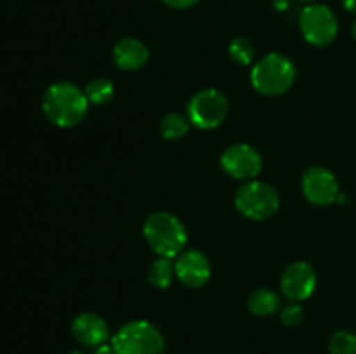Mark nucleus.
<instances>
[{"instance_id":"obj_25","label":"nucleus","mask_w":356,"mask_h":354,"mask_svg":"<svg viewBox=\"0 0 356 354\" xmlns=\"http://www.w3.org/2000/svg\"><path fill=\"white\" fill-rule=\"evenodd\" d=\"M68 354H86V353H82V351H72V353H68Z\"/></svg>"},{"instance_id":"obj_15","label":"nucleus","mask_w":356,"mask_h":354,"mask_svg":"<svg viewBox=\"0 0 356 354\" xmlns=\"http://www.w3.org/2000/svg\"><path fill=\"white\" fill-rule=\"evenodd\" d=\"M174 276H176V267H174L172 260L167 259V257H159V259L149 266L148 280L153 287L169 288Z\"/></svg>"},{"instance_id":"obj_3","label":"nucleus","mask_w":356,"mask_h":354,"mask_svg":"<svg viewBox=\"0 0 356 354\" xmlns=\"http://www.w3.org/2000/svg\"><path fill=\"white\" fill-rule=\"evenodd\" d=\"M250 80L257 92L264 96H280L294 83L296 66L285 56L271 52L254 65Z\"/></svg>"},{"instance_id":"obj_27","label":"nucleus","mask_w":356,"mask_h":354,"mask_svg":"<svg viewBox=\"0 0 356 354\" xmlns=\"http://www.w3.org/2000/svg\"><path fill=\"white\" fill-rule=\"evenodd\" d=\"M299 2H306V3H312V2H315V0H299Z\"/></svg>"},{"instance_id":"obj_1","label":"nucleus","mask_w":356,"mask_h":354,"mask_svg":"<svg viewBox=\"0 0 356 354\" xmlns=\"http://www.w3.org/2000/svg\"><path fill=\"white\" fill-rule=\"evenodd\" d=\"M42 110L49 121L63 128L79 125L89 111V99L82 89L70 82L49 87L42 99Z\"/></svg>"},{"instance_id":"obj_24","label":"nucleus","mask_w":356,"mask_h":354,"mask_svg":"<svg viewBox=\"0 0 356 354\" xmlns=\"http://www.w3.org/2000/svg\"><path fill=\"white\" fill-rule=\"evenodd\" d=\"M291 6V0H275V9L277 10H285Z\"/></svg>"},{"instance_id":"obj_23","label":"nucleus","mask_w":356,"mask_h":354,"mask_svg":"<svg viewBox=\"0 0 356 354\" xmlns=\"http://www.w3.org/2000/svg\"><path fill=\"white\" fill-rule=\"evenodd\" d=\"M343 6L348 12L356 14V0H343Z\"/></svg>"},{"instance_id":"obj_5","label":"nucleus","mask_w":356,"mask_h":354,"mask_svg":"<svg viewBox=\"0 0 356 354\" xmlns=\"http://www.w3.org/2000/svg\"><path fill=\"white\" fill-rule=\"evenodd\" d=\"M235 205L242 215L252 221H264L271 217L280 207V198L273 186L261 180H249L235 196Z\"/></svg>"},{"instance_id":"obj_14","label":"nucleus","mask_w":356,"mask_h":354,"mask_svg":"<svg viewBox=\"0 0 356 354\" xmlns=\"http://www.w3.org/2000/svg\"><path fill=\"white\" fill-rule=\"evenodd\" d=\"M247 305L252 314L259 316V318H268L280 307V297L277 292L270 290V288H257L250 294Z\"/></svg>"},{"instance_id":"obj_2","label":"nucleus","mask_w":356,"mask_h":354,"mask_svg":"<svg viewBox=\"0 0 356 354\" xmlns=\"http://www.w3.org/2000/svg\"><path fill=\"white\" fill-rule=\"evenodd\" d=\"M143 233L148 245L160 257H177L188 243V233L183 222L169 212H155L143 226Z\"/></svg>"},{"instance_id":"obj_9","label":"nucleus","mask_w":356,"mask_h":354,"mask_svg":"<svg viewBox=\"0 0 356 354\" xmlns=\"http://www.w3.org/2000/svg\"><path fill=\"white\" fill-rule=\"evenodd\" d=\"M221 167L233 179L250 180L259 176L261 169H263V158L252 146L233 144L222 153Z\"/></svg>"},{"instance_id":"obj_17","label":"nucleus","mask_w":356,"mask_h":354,"mask_svg":"<svg viewBox=\"0 0 356 354\" xmlns=\"http://www.w3.org/2000/svg\"><path fill=\"white\" fill-rule=\"evenodd\" d=\"M83 92H86L90 104H97L99 106V104H106L113 97L115 87L108 78H96L87 83Z\"/></svg>"},{"instance_id":"obj_19","label":"nucleus","mask_w":356,"mask_h":354,"mask_svg":"<svg viewBox=\"0 0 356 354\" xmlns=\"http://www.w3.org/2000/svg\"><path fill=\"white\" fill-rule=\"evenodd\" d=\"M228 52H229V58H232L233 61L243 66L250 65L254 59V45L243 37L235 38V40L229 44Z\"/></svg>"},{"instance_id":"obj_8","label":"nucleus","mask_w":356,"mask_h":354,"mask_svg":"<svg viewBox=\"0 0 356 354\" xmlns=\"http://www.w3.org/2000/svg\"><path fill=\"white\" fill-rule=\"evenodd\" d=\"M302 193L318 207L337 203L341 189L336 176L325 167H309L302 176Z\"/></svg>"},{"instance_id":"obj_18","label":"nucleus","mask_w":356,"mask_h":354,"mask_svg":"<svg viewBox=\"0 0 356 354\" xmlns=\"http://www.w3.org/2000/svg\"><path fill=\"white\" fill-rule=\"evenodd\" d=\"M330 354H356V333L341 330L330 337Z\"/></svg>"},{"instance_id":"obj_21","label":"nucleus","mask_w":356,"mask_h":354,"mask_svg":"<svg viewBox=\"0 0 356 354\" xmlns=\"http://www.w3.org/2000/svg\"><path fill=\"white\" fill-rule=\"evenodd\" d=\"M165 6L169 7H174V9H188V7L195 6V3H198L200 0H162Z\"/></svg>"},{"instance_id":"obj_26","label":"nucleus","mask_w":356,"mask_h":354,"mask_svg":"<svg viewBox=\"0 0 356 354\" xmlns=\"http://www.w3.org/2000/svg\"><path fill=\"white\" fill-rule=\"evenodd\" d=\"M353 37H355V40H356V21H355V24H353Z\"/></svg>"},{"instance_id":"obj_10","label":"nucleus","mask_w":356,"mask_h":354,"mask_svg":"<svg viewBox=\"0 0 356 354\" xmlns=\"http://www.w3.org/2000/svg\"><path fill=\"white\" fill-rule=\"evenodd\" d=\"M280 285L289 301H306L316 288L315 269L305 260H298L285 269Z\"/></svg>"},{"instance_id":"obj_22","label":"nucleus","mask_w":356,"mask_h":354,"mask_svg":"<svg viewBox=\"0 0 356 354\" xmlns=\"http://www.w3.org/2000/svg\"><path fill=\"white\" fill-rule=\"evenodd\" d=\"M94 354H115V353H113V347H111V344H103V346L96 347Z\"/></svg>"},{"instance_id":"obj_13","label":"nucleus","mask_w":356,"mask_h":354,"mask_svg":"<svg viewBox=\"0 0 356 354\" xmlns=\"http://www.w3.org/2000/svg\"><path fill=\"white\" fill-rule=\"evenodd\" d=\"M148 47L138 38H122L113 49V61L125 71L143 68L148 61Z\"/></svg>"},{"instance_id":"obj_20","label":"nucleus","mask_w":356,"mask_h":354,"mask_svg":"<svg viewBox=\"0 0 356 354\" xmlns=\"http://www.w3.org/2000/svg\"><path fill=\"white\" fill-rule=\"evenodd\" d=\"M305 318V311L299 304H289L287 307L282 311L280 319L285 326H298Z\"/></svg>"},{"instance_id":"obj_11","label":"nucleus","mask_w":356,"mask_h":354,"mask_svg":"<svg viewBox=\"0 0 356 354\" xmlns=\"http://www.w3.org/2000/svg\"><path fill=\"white\" fill-rule=\"evenodd\" d=\"M176 276L188 288H200L211 278V262L200 250H186L177 255Z\"/></svg>"},{"instance_id":"obj_16","label":"nucleus","mask_w":356,"mask_h":354,"mask_svg":"<svg viewBox=\"0 0 356 354\" xmlns=\"http://www.w3.org/2000/svg\"><path fill=\"white\" fill-rule=\"evenodd\" d=\"M160 130H162V137L167 141H176V139L184 137L190 130V120L179 113H169L162 118L160 124Z\"/></svg>"},{"instance_id":"obj_7","label":"nucleus","mask_w":356,"mask_h":354,"mask_svg":"<svg viewBox=\"0 0 356 354\" xmlns=\"http://www.w3.org/2000/svg\"><path fill=\"white\" fill-rule=\"evenodd\" d=\"M299 26L306 40L318 47L332 44L339 31L336 14L322 3H312L305 7L299 16Z\"/></svg>"},{"instance_id":"obj_4","label":"nucleus","mask_w":356,"mask_h":354,"mask_svg":"<svg viewBox=\"0 0 356 354\" xmlns=\"http://www.w3.org/2000/svg\"><path fill=\"white\" fill-rule=\"evenodd\" d=\"M115 354H163L165 340L155 325L148 321H131L111 337Z\"/></svg>"},{"instance_id":"obj_6","label":"nucleus","mask_w":356,"mask_h":354,"mask_svg":"<svg viewBox=\"0 0 356 354\" xmlns=\"http://www.w3.org/2000/svg\"><path fill=\"white\" fill-rule=\"evenodd\" d=\"M228 108L225 94L216 89H204L191 97L188 104V118L195 127L211 130L225 121Z\"/></svg>"},{"instance_id":"obj_12","label":"nucleus","mask_w":356,"mask_h":354,"mask_svg":"<svg viewBox=\"0 0 356 354\" xmlns=\"http://www.w3.org/2000/svg\"><path fill=\"white\" fill-rule=\"evenodd\" d=\"M72 333L80 344L89 347L103 346L110 339V326L94 312H82L72 323Z\"/></svg>"}]
</instances>
